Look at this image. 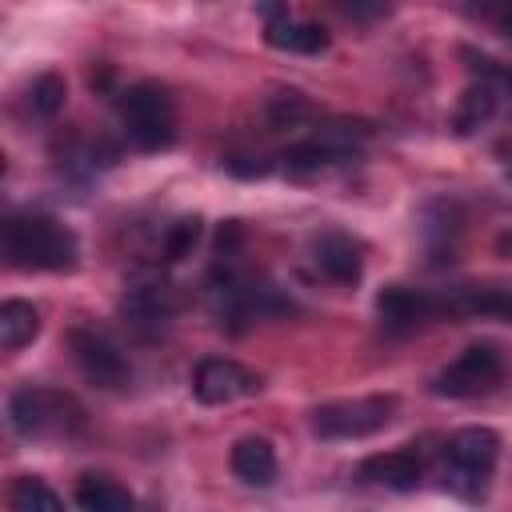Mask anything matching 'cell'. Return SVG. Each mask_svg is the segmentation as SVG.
<instances>
[{
  "mask_svg": "<svg viewBox=\"0 0 512 512\" xmlns=\"http://www.w3.org/2000/svg\"><path fill=\"white\" fill-rule=\"evenodd\" d=\"M4 256L20 272H72L80 264V240L48 212H12L4 220Z\"/></svg>",
  "mask_w": 512,
  "mask_h": 512,
  "instance_id": "obj_1",
  "label": "cell"
},
{
  "mask_svg": "<svg viewBox=\"0 0 512 512\" xmlns=\"http://www.w3.org/2000/svg\"><path fill=\"white\" fill-rule=\"evenodd\" d=\"M8 428L20 440H40V436H72L80 428V408L72 396L24 384L8 396Z\"/></svg>",
  "mask_w": 512,
  "mask_h": 512,
  "instance_id": "obj_2",
  "label": "cell"
},
{
  "mask_svg": "<svg viewBox=\"0 0 512 512\" xmlns=\"http://www.w3.org/2000/svg\"><path fill=\"white\" fill-rule=\"evenodd\" d=\"M120 116H124L128 140L140 152H160L176 140V104H172L168 88L156 80L132 84L120 100Z\"/></svg>",
  "mask_w": 512,
  "mask_h": 512,
  "instance_id": "obj_3",
  "label": "cell"
},
{
  "mask_svg": "<svg viewBox=\"0 0 512 512\" xmlns=\"http://www.w3.org/2000/svg\"><path fill=\"white\" fill-rule=\"evenodd\" d=\"M500 460V436L484 424H472V428H456L448 440H444V472H448V488L476 500L492 476Z\"/></svg>",
  "mask_w": 512,
  "mask_h": 512,
  "instance_id": "obj_4",
  "label": "cell"
},
{
  "mask_svg": "<svg viewBox=\"0 0 512 512\" xmlns=\"http://www.w3.org/2000/svg\"><path fill=\"white\" fill-rule=\"evenodd\" d=\"M400 412V400L392 392L384 396H360V400H336L312 408V432L320 440H364L384 432Z\"/></svg>",
  "mask_w": 512,
  "mask_h": 512,
  "instance_id": "obj_5",
  "label": "cell"
},
{
  "mask_svg": "<svg viewBox=\"0 0 512 512\" xmlns=\"http://www.w3.org/2000/svg\"><path fill=\"white\" fill-rule=\"evenodd\" d=\"M504 376V360L492 344H472L464 348L448 368H440L432 376V396H444V400H472V396H484L500 384Z\"/></svg>",
  "mask_w": 512,
  "mask_h": 512,
  "instance_id": "obj_6",
  "label": "cell"
},
{
  "mask_svg": "<svg viewBox=\"0 0 512 512\" xmlns=\"http://www.w3.org/2000/svg\"><path fill=\"white\" fill-rule=\"evenodd\" d=\"M260 388H264V376L244 368L240 360H228V356H204L192 368V396L208 408L260 396Z\"/></svg>",
  "mask_w": 512,
  "mask_h": 512,
  "instance_id": "obj_7",
  "label": "cell"
},
{
  "mask_svg": "<svg viewBox=\"0 0 512 512\" xmlns=\"http://www.w3.org/2000/svg\"><path fill=\"white\" fill-rule=\"evenodd\" d=\"M444 312H448L444 296H432V292L408 288V284H388L376 296V316H380L384 332H392V336H408V332L432 324Z\"/></svg>",
  "mask_w": 512,
  "mask_h": 512,
  "instance_id": "obj_8",
  "label": "cell"
},
{
  "mask_svg": "<svg viewBox=\"0 0 512 512\" xmlns=\"http://www.w3.org/2000/svg\"><path fill=\"white\" fill-rule=\"evenodd\" d=\"M68 348H72V360L84 372V380H92L96 388H120L128 380V360L104 332L72 328L68 332Z\"/></svg>",
  "mask_w": 512,
  "mask_h": 512,
  "instance_id": "obj_9",
  "label": "cell"
},
{
  "mask_svg": "<svg viewBox=\"0 0 512 512\" xmlns=\"http://www.w3.org/2000/svg\"><path fill=\"white\" fill-rule=\"evenodd\" d=\"M120 312L132 328L148 332V328H164L176 312H180V292L168 280H148V284H132L120 300Z\"/></svg>",
  "mask_w": 512,
  "mask_h": 512,
  "instance_id": "obj_10",
  "label": "cell"
},
{
  "mask_svg": "<svg viewBox=\"0 0 512 512\" xmlns=\"http://www.w3.org/2000/svg\"><path fill=\"white\" fill-rule=\"evenodd\" d=\"M312 260H316V268L332 284L356 288L364 280V248L348 232H324V236H316L312 240Z\"/></svg>",
  "mask_w": 512,
  "mask_h": 512,
  "instance_id": "obj_11",
  "label": "cell"
},
{
  "mask_svg": "<svg viewBox=\"0 0 512 512\" xmlns=\"http://www.w3.org/2000/svg\"><path fill=\"white\" fill-rule=\"evenodd\" d=\"M356 476L364 484H376V488H388V492H416L420 480H424V460L416 448H396V452H380V456H368Z\"/></svg>",
  "mask_w": 512,
  "mask_h": 512,
  "instance_id": "obj_12",
  "label": "cell"
},
{
  "mask_svg": "<svg viewBox=\"0 0 512 512\" xmlns=\"http://www.w3.org/2000/svg\"><path fill=\"white\" fill-rule=\"evenodd\" d=\"M228 464H232V476L248 488H268L276 480V448L264 440V436H244L232 444L228 452Z\"/></svg>",
  "mask_w": 512,
  "mask_h": 512,
  "instance_id": "obj_13",
  "label": "cell"
},
{
  "mask_svg": "<svg viewBox=\"0 0 512 512\" xmlns=\"http://www.w3.org/2000/svg\"><path fill=\"white\" fill-rule=\"evenodd\" d=\"M264 40L272 48H280V52H300V56H320L332 44V36L320 24H312V20H300L296 24L292 16H284L276 24H264Z\"/></svg>",
  "mask_w": 512,
  "mask_h": 512,
  "instance_id": "obj_14",
  "label": "cell"
},
{
  "mask_svg": "<svg viewBox=\"0 0 512 512\" xmlns=\"http://www.w3.org/2000/svg\"><path fill=\"white\" fill-rule=\"evenodd\" d=\"M448 316H496L512 324V292L508 288H452L444 296Z\"/></svg>",
  "mask_w": 512,
  "mask_h": 512,
  "instance_id": "obj_15",
  "label": "cell"
},
{
  "mask_svg": "<svg viewBox=\"0 0 512 512\" xmlns=\"http://www.w3.org/2000/svg\"><path fill=\"white\" fill-rule=\"evenodd\" d=\"M40 336V312L32 300H4L0 304V348L16 352Z\"/></svg>",
  "mask_w": 512,
  "mask_h": 512,
  "instance_id": "obj_16",
  "label": "cell"
},
{
  "mask_svg": "<svg viewBox=\"0 0 512 512\" xmlns=\"http://www.w3.org/2000/svg\"><path fill=\"white\" fill-rule=\"evenodd\" d=\"M76 504L84 512H128L132 508V492H124L116 480L108 476H80L76 484Z\"/></svg>",
  "mask_w": 512,
  "mask_h": 512,
  "instance_id": "obj_17",
  "label": "cell"
},
{
  "mask_svg": "<svg viewBox=\"0 0 512 512\" xmlns=\"http://www.w3.org/2000/svg\"><path fill=\"white\" fill-rule=\"evenodd\" d=\"M492 112H496V88H492L488 80L472 84V88L460 96V108H456V132H460V136L476 132L480 124H488Z\"/></svg>",
  "mask_w": 512,
  "mask_h": 512,
  "instance_id": "obj_18",
  "label": "cell"
},
{
  "mask_svg": "<svg viewBox=\"0 0 512 512\" xmlns=\"http://www.w3.org/2000/svg\"><path fill=\"white\" fill-rule=\"evenodd\" d=\"M64 100H68V84H64L60 72H44V76H36L32 88H28V112L40 116V120L60 116V112H64Z\"/></svg>",
  "mask_w": 512,
  "mask_h": 512,
  "instance_id": "obj_19",
  "label": "cell"
},
{
  "mask_svg": "<svg viewBox=\"0 0 512 512\" xmlns=\"http://www.w3.org/2000/svg\"><path fill=\"white\" fill-rule=\"evenodd\" d=\"M308 116H312V104H308L304 92H296V88H276V92L268 96V120H272L276 128H296V124H304Z\"/></svg>",
  "mask_w": 512,
  "mask_h": 512,
  "instance_id": "obj_20",
  "label": "cell"
},
{
  "mask_svg": "<svg viewBox=\"0 0 512 512\" xmlns=\"http://www.w3.org/2000/svg\"><path fill=\"white\" fill-rule=\"evenodd\" d=\"M200 232H204V220H200V216H180V220H172L168 232H164V244H160L164 260L176 264V260L192 256V248L200 244Z\"/></svg>",
  "mask_w": 512,
  "mask_h": 512,
  "instance_id": "obj_21",
  "label": "cell"
},
{
  "mask_svg": "<svg viewBox=\"0 0 512 512\" xmlns=\"http://www.w3.org/2000/svg\"><path fill=\"white\" fill-rule=\"evenodd\" d=\"M8 504L16 508V512H32V508H64V496L60 492H52L44 480H36V476H20L12 488H8Z\"/></svg>",
  "mask_w": 512,
  "mask_h": 512,
  "instance_id": "obj_22",
  "label": "cell"
},
{
  "mask_svg": "<svg viewBox=\"0 0 512 512\" xmlns=\"http://www.w3.org/2000/svg\"><path fill=\"white\" fill-rule=\"evenodd\" d=\"M352 20H376L384 8H388V0H336Z\"/></svg>",
  "mask_w": 512,
  "mask_h": 512,
  "instance_id": "obj_23",
  "label": "cell"
},
{
  "mask_svg": "<svg viewBox=\"0 0 512 512\" xmlns=\"http://www.w3.org/2000/svg\"><path fill=\"white\" fill-rule=\"evenodd\" d=\"M256 12H260L264 24H276V20L288 16V0H256Z\"/></svg>",
  "mask_w": 512,
  "mask_h": 512,
  "instance_id": "obj_24",
  "label": "cell"
},
{
  "mask_svg": "<svg viewBox=\"0 0 512 512\" xmlns=\"http://www.w3.org/2000/svg\"><path fill=\"white\" fill-rule=\"evenodd\" d=\"M500 28H504V36H508V40H512V8H508V12H504V20H500Z\"/></svg>",
  "mask_w": 512,
  "mask_h": 512,
  "instance_id": "obj_25",
  "label": "cell"
},
{
  "mask_svg": "<svg viewBox=\"0 0 512 512\" xmlns=\"http://www.w3.org/2000/svg\"><path fill=\"white\" fill-rule=\"evenodd\" d=\"M500 252H512V236H500Z\"/></svg>",
  "mask_w": 512,
  "mask_h": 512,
  "instance_id": "obj_26",
  "label": "cell"
},
{
  "mask_svg": "<svg viewBox=\"0 0 512 512\" xmlns=\"http://www.w3.org/2000/svg\"><path fill=\"white\" fill-rule=\"evenodd\" d=\"M504 84H508V88H512V76H504Z\"/></svg>",
  "mask_w": 512,
  "mask_h": 512,
  "instance_id": "obj_27",
  "label": "cell"
}]
</instances>
